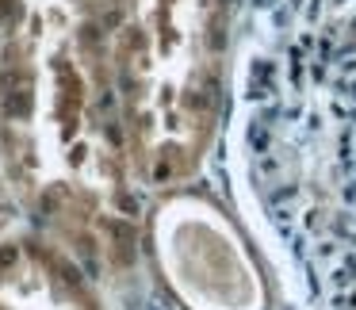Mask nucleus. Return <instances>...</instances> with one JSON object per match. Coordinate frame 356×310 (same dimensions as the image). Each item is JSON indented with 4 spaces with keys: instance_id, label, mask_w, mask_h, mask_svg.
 <instances>
[{
    "instance_id": "6",
    "label": "nucleus",
    "mask_w": 356,
    "mask_h": 310,
    "mask_svg": "<svg viewBox=\"0 0 356 310\" xmlns=\"http://www.w3.org/2000/svg\"><path fill=\"white\" fill-rule=\"evenodd\" d=\"M54 4H73V0H0V24H8V19L35 8H54Z\"/></svg>"
},
{
    "instance_id": "3",
    "label": "nucleus",
    "mask_w": 356,
    "mask_h": 310,
    "mask_svg": "<svg viewBox=\"0 0 356 310\" xmlns=\"http://www.w3.org/2000/svg\"><path fill=\"white\" fill-rule=\"evenodd\" d=\"M138 188L200 177L222 138L238 58L234 0H96Z\"/></svg>"
},
{
    "instance_id": "5",
    "label": "nucleus",
    "mask_w": 356,
    "mask_h": 310,
    "mask_svg": "<svg viewBox=\"0 0 356 310\" xmlns=\"http://www.w3.org/2000/svg\"><path fill=\"white\" fill-rule=\"evenodd\" d=\"M0 310H111L85 256L39 226L0 238Z\"/></svg>"
},
{
    "instance_id": "4",
    "label": "nucleus",
    "mask_w": 356,
    "mask_h": 310,
    "mask_svg": "<svg viewBox=\"0 0 356 310\" xmlns=\"http://www.w3.org/2000/svg\"><path fill=\"white\" fill-rule=\"evenodd\" d=\"M146 249L180 310H268V284L230 211L192 184L161 192Z\"/></svg>"
},
{
    "instance_id": "2",
    "label": "nucleus",
    "mask_w": 356,
    "mask_h": 310,
    "mask_svg": "<svg viewBox=\"0 0 356 310\" xmlns=\"http://www.w3.org/2000/svg\"><path fill=\"white\" fill-rule=\"evenodd\" d=\"M0 177L39 230L115 276L131 268L138 180L96 0L0 27Z\"/></svg>"
},
{
    "instance_id": "1",
    "label": "nucleus",
    "mask_w": 356,
    "mask_h": 310,
    "mask_svg": "<svg viewBox=\"0 0 356 310\" xmlns=\"http://www.w3.org/2000/svg\"><path fill=\"white\" fill-rule=\"evenodd\" d=\"M230 177L299 310H356V0H249Z\"/></svg>"
}]
</instances>
